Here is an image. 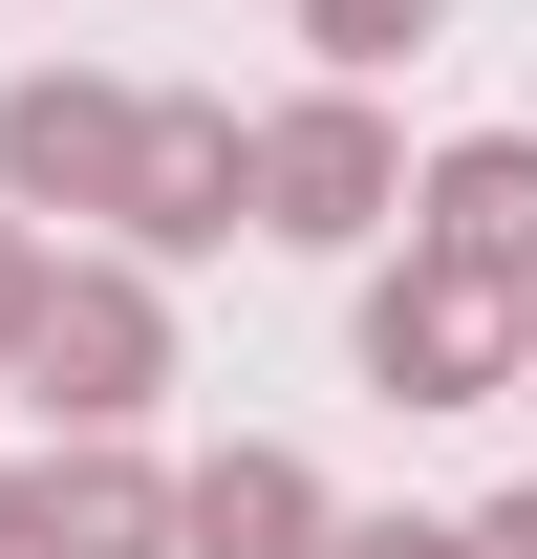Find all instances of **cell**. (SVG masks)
<instances>
[{"mask_svg": "<svg viewBox=\"0 0 537 559\" xmlns=\"http://www.w3.org/2000/svg\"><path fill=\"white\" fill-rule=\"evenodd\" d=\"M44 259H65V237H22V215H0V366H22V301H44Z\"/></svg>", "mask_w": 537, "mask_h": 559, "instance_id": "8fae6325", "label": "cell"}, {"mask_svg": "<svg viewBox=\"0 0 537 559\" xmlns=\"http://www.w3.org/2000/svg\"><path fill=\"white\" fill-rule=\"evenodd\" d=\"M0 559H172V474H151L130 430H65V452L22 474V538Z\"/></svg>", "mask_w": 537, "mask_h": 559, "instance_id": "52a82bcc", "label": "cell"}, {"mask_svg": "<svg viewBox=\"0 0 537 559\" xmlns=\"http://www.w3.org/2000/svg\"><path fill=\"white\" fill-rule=\"evenodd\" d=\"M172 559H323V474H301L279 430L194 452V474H172Z\"/></svg>", "mask_w": 537, "mask_h": 559, "instance_id": "ba28073f", "label": "cell"}, {"mask_svg": "<svg viewBox=\"0 0 537 559\" xmlns=\"http://www.w3.org/2000/svg\"><path fill=\"white\" fill-rule=\"evenodd\" d=\"M387 215H408V130L366 108V86H301V108L237 130V237H279V259H366Z\"/></svg>", "mask_w": 537, "mask_h": 559, "instance_id": "6da1fadb", "label": "cell"}, {"mask_svg": "<svg viewBox=\"0 0 537 559\" xmlns=\"http://www.w3.org/2000/svg\"><path fill=\"white\" fill-rule=\"evenodd\" d=\"M494 345H516V301H473V280H430V259L366 280V388H387V409H494Z\"/></svg>", "mask_w": 537, "mask_h": 559, "instance_id": "5b68a950", "label": "cell"}, {"mask_svg": "<svg viewBox=\"0 0 537 559\" xmlns=\"http://www.w3.org/2000/svg\"><path fill=\"white\" fill-rule=\"evenodd\" d=\"M0 538H22V474H0Z\"/></svg>", "mask_w": 537, "mask_h": 559, "instance_id": "5bb4252c", "label": "cell"}, {"mask_svg": "<svg viewBox=\"0 0 537 559\" xmlns=\"http://www.w3.org/2000/svg\"><path fill=\"white\" fill-rule=\"evenodd\" d=\"M323 559H473L452 516H323Z\"/></svg>", "mask_w": 537, "mask_h": 559, "instance_id": "30bf717a", "label": "cell"}, {"mask_svg": "<svg viewBox=\"0 0 537 559\" xmlns=\"http://www.w3.org/2000/svg\"><path fill=\"white\" fill-rule=\"evenodd\" d=\"M452 0H301V44H323V86H387L408 44H430Z\"/></svg>", "mask_w": 537, "mask_h": 559, "instance_id": "9c48e42d", "label": "cell"}, {"mask_svg": "<svg viewBox=\"0 0 537 559\" xmlns=\"http://www.w3.org/2000/svg\"><path fill=\"white\" fill-rule=\"evenodd\" d=\"M452 538H473V559H537V495H494V516H452Z\"/></svg>", "mask_w": 537, "mask_h": 559, "instance_id": "7c38bea8", "label": "cell"}, {"mask_svg": "<svg viewBox=\"0 0 537 559\" xmlns=\"http://www.w3.org/2000/svg\"><path fill=\"white\" fill-rule=\"evenodd\" d=\"M494 388H516V409H537V301H516V345H494Z\"/></svg>", "mask_w": 537, "mask_h": 559, "instance_id": "4fadbf2b", "label": "cell"}, {"mask_svg": "<svg viewBox=\"0 0 537 559\" xmlns=\"http://www.w3.org/2000/svg\"><path fill=\"white\" fill-rule=\"evenodd\" d=\"M130 108L151 86H108V66H22L0 86V215L44 237V215H108L130 194Z\"/></svg>", "mask_w": 537, "mask_h": 559, "instance_id": "3957f363", "label": "cell"}, {"mask_svg": "<svg viewBox=\"0 0 537 559\" xmlns=\"http://www.w3.org/2000/svg\"><path fill=\"white\" fill-rule=\"evenodd\" d=\"M0 388H22L44 430H151V388H172V301H151V259H44Z\"/></svg>", "mask_w": 537, "mask_h": 559, "instance_id": "7a4b0ae2", "label": "cell"}, {"mask_svg": "<svg viewBox=\"0 0 537 559\" xmlns=\"http://www.w3.org/2000/svg\"><path fill=\"white\" fill-rule=\"evenodd\" d=\"M408 259L473 280V301H537V130H452L408 173Z\"/></svg>", "mask_w": 537, "mask_h": 559, "instance_id": "277c9868", "label": "cell"}, {"mask_svg": "<svg viewBox=\"0 0 537 559\" xmlns=\"http://www.w3.org/2000/svg\"><path fill=\"white\" fill-rule=\"evenodd\" d=\"M108 237H130V259H215V237H237V108L151 86V108H130V194H108Z\"/></svg>", "mask_w": 537, "mask_h": 559, "instance_id": "8992f818", "label": "cell"}]
</instances>
